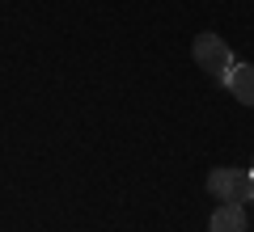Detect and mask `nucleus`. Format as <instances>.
<instances>
[{
	"label": "nucleus",
	"mask_w": 254,
	"mask_h": 232,
	"mask_svg": "<svg viewBox=\"0 0 254 232\" xmlns=\"http://www.w3.org/2000/svg\"><path fill=\"white\" fill-rule=\"evenodd\" d=\"M246 207L242 203H220L208 220V232H246Z\"/></svg>",
	"instance_id": "7ed1b4c3"
},
{
	"label": "nucleus",
	"mask_w": 254,
	"mask_h": 232,
	"mask_svg": "<svg viewBox=\"0 0 254 232\" xmlns=\"http://www.w3.org/2000/svg\"><path fill=\"white\" fill-rule=\"evenodd\" d=\"M225 89L233 93L237 101H246V106H254V63H233V72H229Z\"/></svg>",
	"instance_id": "20e7f679"
},
{
	"label": "nucleus",
	"mask_w": 254,
	"mask_h": 232,
	"mask_svg": "<svg viewBox=\"0 0 254 232\" xmlns=\"http://www.w3.org/2000/svg\"><path fill=\"white\" fill-rule=\"evenodd\" d=\"M190 55H195V63H199L208 76H216V81H229V72H233V51H229V43H225L220 34H212V30L195 34V46H190Z\"/></svg>",
	"instance_id": "f257e3e1"
},
{
	"label": "nucleus",
	"mask_w": 254,
	"mask_h": 232,
	"mask_svg": "<svg viewBox=\"0 0 254 232\" xmlns=\"http://www.w3.org/2000/svg\"><path fill=\"white\" fill-rule=\"evenodd\" d=\"M208 190L220 198V203H250L254 198V173L250 169H233V165L212 169L208 173Z\"/></svg>",
	"instance_id": "f03ea898"
},
{
	"label": "nucleus",
	"mask_w": 254,
	"mask_h": 232,
	"mask_svg": "<svg viewBox=\"0 0 254 232\" xmlns=\"http://www.w3.org/2000/svg\"><path fill=\"white\" fill-rule=\"evenodd\" d=\"M250 173H254V161H250Z\"/></svg>",
	"instance_id": "39448f33"
}]
</instances>
